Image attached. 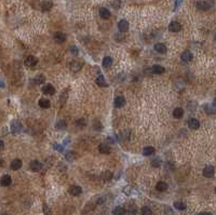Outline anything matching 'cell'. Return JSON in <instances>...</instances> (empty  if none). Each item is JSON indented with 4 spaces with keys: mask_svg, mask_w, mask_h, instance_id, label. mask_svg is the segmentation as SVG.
I'll list each match as a JSON object with an SVG mask.
<instances>
[{
    "mask_svg": "<svg viewBox=\"0 0 216 215\" xmlns=\"http://www.w3.org/2000/svg\"><path fill=\"white\" fill-rule=\"evenodd\" d=\"M151 70L153 74H156V75H161L163 72H165V68L162 67V66H160V65H153L151 67Z\"/></svg>",
    "mask_w": 216,
    "mask_h": 215,
    "instance_id": "obj_17",
    "label": "cell"
},
{
    "mask_svg": "<svg viewBox=\"0 0 216 215\" xmlns=\"http://www.w3.org/2000/svg\"><path fill=\"white\" fill-rule=\"evenodd\" d=\"M196 7H197V9H199V10H201V11H206V10H208L210 8H211V6L206 2V1H203V0H198L197 2H196Z\"/></svg>",
    "mask_w": 216,
    "mask_h": 215,
    "instance_id": "obj_4",
    "label": "cell"
},
{
    "mask_svg": "<svg viewBox=\"0 0 216 215\" xmlns=\"http://www.w3.org/2000/svg\"><path fill=\"white\" fill-rule=\"evenodd\" d=\"M43 213H44V215H55L53 213V211H52L46 203L43 204Z\"/></svg>",
    "mask_w": 216,
    "mask_h": 215,
    "instance_id": "obj_36",
    "label": "cell"
},
{
    "mask_svg": "<svg viewBox=\"0 0 216 215\" xmlns=\"http://www.w3.org/2000/svg\"><path fill=\"white\" fill-rule=\"evenodd\" d=\"M52 7H53V3H52V1H50V0H44L41 3V10L44 12L49 11Z\"/></svg>",
    "mask_w": 216,
    "mask_h": 215,
    "instance_id": "obj_22",
    "label": "cell"
},
{
    "mask_svg": "<svg viewBox=\"0 0 216 215\" xmlns=\"http://www.w3.org/2000/svg\"><path fill=\"white\" fill-rule=\"evenodd\" d=\"M140 213L142 215H152V211L148 207H143L140 210Z\"/></svg>",
    "mask_w": 216,
    "mask_h": 215,
    "instance_id": "obj_35",
    "label": "cell"
},
{
    "mask_svg": "<svg viewBox=\"0 0 216 215\" xmlns=\"http://www.w3.org/2000/svg\"><path fill=\"white\" fill-rule=\"evenodd\" d=\"M198 215H213L212 213H210V212H201V213H199Z\"/></svg>",
    "mask_w": 216,
    "mask_h": 215,
    "instance_id": "obj_45",
    "label": "cell"
},
{
    "mask_svg": "<svg viewBox=\"0 0 216 215\" xmlns=\"http://www.w3.org/2000/svg\"><path fill=\"white\" fill-rule=\"evenodd\" d=\"M215 40H216V35H215Z\"/></svg>",
    "mask_w": 216,
    "mask_h": 215,
    "instance_id": "obj_50",
    "label": "cell"
},
{
    "mask_svg": "<svg viewBox=\"0 0 216 215\" xmlns=\"http://www.w3.org/2000/svg\"><path fill=\"white\" fill-rule=\"evenodd\" d=\"M3 166H4V161L1 158H0V168H2Z\"/></svg>",
    "mask_w": 216,
    "mask_h": 215,
    "instance_id": "obj_47",
    "label": "cell"
},
{
    "mask_svg": "<svg viewBox=\"0 0 216 215\" xmlns=\"http://www.w3.org/2000/svg\"><path fill=\"white\" fill-rule=\"evenodd\" d=\"M173 116H174V118H176V119L183 118V116H184V110H183V108H179V107L175 108V109L173 110Z\"/></svg>",
    "mask_w": 216,
    "mask_h": 215,
    "instance_id": "obj_27",
    "label": "cell"
},
{
    "mask_svg": "<svg viewBox=\"0 0 216 215\" xmlns=\"http://www.w3.org/2000/svg\"><path fill=\"white\" fill-rule=\"evenodd\" d=\"M69 193L72 195V196H80L81 193H82V189H81V187L80 186H77V185H74L72 186L70 188H69Z\"/></svg>",
    "mask_w": 216,
    "mask_h": 215,
    "instance_id": "obj_10",
    "label": "cell"
},
{
    "mask_svg": "<svg viewBox=\"0 0 216 215\" xmlns=\"http://www.w3.org/2000/svg\"><path fill=\"white\" fill-rule=\"evenodd\" d=\"M193 56H192V53L190 52V51H188V50H186V51H184L182 54V60L183 62H185V63H188V62H190V61H192Z\"/></svg>",
    "mask_w": 216,
    "mask_h": 215,
    "instance_id": "obj_14",
    "label": "cell"
},
{
    "mask_svg": "<svg viewBox=\"0 0 216 215\" xmlns=\"http://www.w3.org/2000/svg\"><path fill=\"white\" fill-rule=\"evenodd\" d=\"M213 106H214V107L216 108V98L214 99V101H213Z\"/></svg>",
    "mask_w": 216,
    "mask_h": 215,
    "instance_id": "obj_48",
    "label": "cell"
},
{
    "mask_svg": "<svg viewBox=\"0 0 216 215\" xmlns=\"http://www.w3.org/2000/svg\"><path fill=\"white\" fill-rule=\"evenodd\" d=\"M55 127H56V129H58V130H65V129L67 128V123H66L64 120H60V121H57V123Z\"/></svg>",
    "mask_w": 216,
    "mask_h": 215,
    "instance_id": "obj_34",
    "label": "cell"
},
{
    "mask_svg": "<svg viewBox=\"0 0 216 215\" xmlns=\"http://www.w3.org/2000/svg\"><path fill=\"white\" fill-rule=\"evenodd\" d=\"M54 41L56 43H64L66 41V35L64 33H61V31H57L54 34Z\"/></svg>",
    "mask_w": 216,
    "mask_h": 215,
    "instance_id": "obj_5",
    "label": "cell"
},
{
    "mask_svg": "<svg viewBox=\"0 0 216 215\" xmlns=\"http://www.w3.org/2000/svg\"><path fill=\"white\" fill-rule=\"evenodd\" d=\"M82 66H83V63H82V61H79V60H75L70 63V69L75 72H79L80 69L82 68Z\"/></svg>",
    "mask_w": 216,
    "mask_h": 215,
    "instance_id": "obj_1",
    "label": "cell"
},
{
    "mask_svg": "<svg viewBox=\"0 0 216 215\" xmlns=\"http://www.w3.org/2000/svg\"><path fill=\"white\" fill-rule=\"evenodd\" d=\"M156 189H157L158 191L163 193V191H165L167 189V184L165 182H158L157 185H156Z\"/></svg>",
    "mask_w": 216,
    "mask_h": 215,
    "instance_id": "obj_24",
    "label": "cell"
},
{
    "mask_svg": "<svg viewBox=\"0 0 216 215\" xmlns=\"http://www.w3.org/2000/svg\"><path fill=\"white\" fill-rule=\"evenodd\" d=\"M204 110L208 113V115H212V113H214V109H213L212 107H210L208 105L204 106Z\"/></svg>",
    "mask_w": 216,
    "mask_h": 215,
    "instance_id": "obj_40",
    "label": "cell"
},
{
    "mask_svg": "<svg viewBox=\"0 0 216 215\" xmlns=\"http://www.w3.org/2000/svg\"><path fill=\"white\" fill-rule=\"evenodd\" d=\"M76 125H78L79 128H84V127L87 125V123H85V120H84V119H78V120L76 121Z\"/></svg>",
    "mask_w": 216,
    "mask_h": 215,
    "instance_id": "obj_38",
    "label": "cell"
},
{
    "mask_svg": "<svg viewBox=\"0 0 216 215\" xmlns=\"http://www.w3.org/2000/svg\"><path fill=\"white\" fill-rule=\"evenodd\" d=\"M169 29L172 33H177V31L182 29V25L178 22H171L170 25H169Z\"/></svg>",
    "mask_w": 216,
    "mask_h": 215,
    "instance_id": "obj_12",
    "label": "cell"
},
{
    "mask_svg": "<svg viewBox=\"0 0 216 215\" xmlns=\"http://www.w3.org/2000/svg\"><path fill=\"white\" fill-rule=\"evenodd\" d=\"M99 15L102 19H108L110 17V11L106 8H102V9H99Z\"/></svg>",
    "mask_w": 216,
    "mask_h": 215,
    "instance_id": "obj_19",
    "label": "cell"
},
{
    "mask_svg": "<svg viewBox=\"0 0 216 215\" xmlns=\"http://www.w3.org/2000/svg\"><path fill=\"white\" fill-rule=\"evenodd\" d=\"M3 148H4V143L2 141H0V150H2Z\"/></svg>",
    "mask_w": 216,
    "mask_h": 215,
    "instance_id": "obj_46",
    "label": "cell"
},
{
    "mask_svg": "<svg viewBox=\"0 0 216 215\" xmlns=\"http://www.w3.org/2000/svg\"><path fill=\"white\" fill-rule=\"evenodd\" d=\"M96 83H97V86H99V87H102V88L108 87V83L106 82V80H105V78H104V76L103 75H99V77L96 78Z\"/></svg>",
    "mask_w": 216,
    "mask_h": 215,
    "instance_id": "obj_20",
    "label": "cell"
},
{
    "mask_svg": "<svg viewBox=\"0 0 216 215\" xmlns=\"http://www.w3.org/2000/svg\"><path fill=\"white\" fill-rule=\"evenodd\" d=\"M99 150L101 154H105V155H108L110 152V147L107 145V144H101L99 147Z\"/></svg>",
    "mask_w": 216,
    "mask_h": 215,
    "instance_id": "obj_26",
    "label": "cell"
},
{
    "mask_svg": "<svg viewBox=\"0 0 216 215\" xmlns=\"http://www.w3.org/2000/svg\"><path fill=\"white\" fill-rule=\"evenodd\" d=\"M153 152H155V148L151 147V146H147V147L144 148V150H143V155L144 156H151Z\"/></svg>",
    "mask_w": 216,
    "mask_h": 215,
    "instance_id": "obj_30",
    "label": "cell"
},
{
    "mask_svg": "<svg viewBox=\"0 0 216 215\" xmlns=\"http://www.w3.org/2000/svg\"><path fill=\"white\" fill-rule=\"evenodd\" d=\"M38 63V60L36 56H33V55H29L25 58V65L27 67H35Z\"/></svg>",
    "mask_w": 216,
    "mask_h": 215,
    "instance_id": "obj_3",
    "label": "cell"
},
{
    "mask_svg": "<svg viewBox=\"0 0 216 215\" xmlns=\"http://www.w3.org/2000/svg\"><path fill=\"white\" fill-rule=\"evenodd\" d=\"M11 131H12V133H14V134H17V133H19L21 131H22V123H21L19 120L12 121Z\"/></svg>",
    "mask_w": 216,
    "mask_h": 215,
    "instance_id": "obj_2",
    "label": "cell"
},
{
    "mask_svg": "<svg viewBox=\"0 0 216 215\" xmlns=\"http://www.w3.org/2000/svg\"><path fill=\"white\" fill-rule=\"evenodd\" d=\"M22 166H23V163H22V161L19 159H14L11 162V164H10V168L13 171H17L22 168Z\"/></svg>",
    "mask_w": 216,
    "mask_h": 215,
    "instance_id": "obj_13",
    "label": "cell"
},
{
    "mask_svg": "<svg viewBox=\"0 0 216 215\" xmlns=\"http://www.w3.org/2000/svg\"><path fill=\"white\" fill-rule=\"evenodd\" d=\"M67 92L65 91V92H63V94H62V96H61V102H62V104L64 105L65 104V102H66V99H67Z\"/></svg>",
    "mask_w": 216,
    "mask_h": 215,
    "instance_id": "obj_41",
    "label": "cell"
},
{
    "mask_svg": "<svg viewBox=\"0 0 216 215\" xmlns=\"http://www.w3.org/2000/svg\"><path fill=\"white\" fill-rule=\"evenodd\" d=\"M12 183V178L10 175H8V174H6V175H3L2 177L0 178V185L3 186V187H8V186L11 185Z\"/></svg>",
    "mask_w": 216,
    "mask_h": 215,
    "instance_id": "obj_7",
    "label": "cell"
},
{
    "mask_svg": "<svg viewBox=\"0 0 216 215\" xmlns=\"http://www.w3.org/2000/svg\"><path fill=\"white\" fill-rule=\"evenodd\" d=\"M0 87H2V88L4 87V83H2V82H1V81H0Z\"/></svg>",
    "mask_w": 216,
    "mask_h": 215,
    "instance_id": "obj_49",
    "label": "cell"
},
{
    "mask_svg": "<svg viewBox=\"0 0 216 215\" xmlns=\"http://www.w3.org/2000/svg\"><path fill=\"white\" fill-rule=\"evenodd\" d=\"M174 208L176 209V210H178V211H185L186 208H187V205H186V203L185 202H183V201H175Z\"/></svg>",
    "mask_w": 216,
    "mask_h": 215,
    "instance_id": "obj_25",
    "label": "cell"
},
{
    "mask_svg": "<svg viewBox=\"0 0 216 215\" xmlns=\"http://www.w3.org/2000/svg\"><path fill=\"white\" fill-rule=\"evenodd\" d=\"M65 158H66L67 161L72 162V161H74V160L76 159V155H75V152H72V151H67L66 155H65Z\"/></svg>",
    "mask_w": 216,
    "mask_h": 215,
    "instance_id": "obj_32",
    "label": "cell"
},
{
    "mask_svg": "<svg viewBox=\"0 0 216 215\" xmlns=\"http://www.w3.org/2000/svg\"><path fill=\"white\" fill-rule=\"evenodd\" d=\"M214 173H215V170L212 166H208L204 168L203 170V176L204 177H208V178H211L214 176Z\"/></svg>",
    "mask_w": 216,
    "mask_h": 215,
    "instance_id": "obj_6",
    "label": "cell"
},
{
    "mask_svg": "<svg viewBox=\"0 0 216 215\" xmlns=\"http://www.w3.org/2000/svg\"><path fill=\"white\" fill-rule=\"evenodd\" d=\"M161 164H162V162H161V159L160 158H156L151 161V166H155V168H160Z\"/></svg>",
    "mask_w": 216,
    "mask_h": 215,
    "instance_id": "obj_37",
    "label": "cell"
},
{
    "mask_svg": "<svg viewBox=\"0 0 216 215\" xmlns=\"http://www.w3.org/2000/svg\"><path fill=\"white\" fill-rule=\"evenodd\" d=\"M42 92L46 95H53L55 93V88L52 84H46L44 87L42 88Z\"/></svg>",
    "mask_w": 216,
    "mask_h": 215,
    "instance_id": "obj_9",
    "label": "cell"
},
{
    "mask_svg": "<svg viewBox=\"0 0 216 215\" xmlns=\"http://www.w3.org/2000/svg\"><path fill=\"white\" fill-rule=\"evenodd\" d=\"M44 81H46V77H44V75H41V74H39V75L35 78V82L37 83V84L44 83Z\"/></svg>",
    "mask_w": 216,
    "mask_h": 215,
    "instance_id": "obj_33",
    "label": "cell"
},
{
    "mask_svg": "<svg viewBox=\"0 0 216 215\" xmlns=\"http://www.w3.org/2000/svg\"><path fill=\"white\" fill-rule=\"evenodd\" d=\"M118 28L121 33H126L129 30V23L125 19H121L120 22L118 23Z\"/></svg>",
    "mask_w": 216,
    "mask_h": 215,
    "instance_id": "obj_8",
    "label": "cell"
},
{
    "mask_svg": "<svg viewBox=\"0 0 216 215\" xmlns=\"http://www.w3.org/2000/svg\"><path fill=\"white\" fill-rule=\"evenodd\" d=\"M182 1H183V0H176V2H175V9H174V10H176V9H177L178 6L182 3Z\"/></svg>",
    "mask_w": 216,
    "mask_h": 215,
    "instance_id": "obj_44",
    "label": "cell"
},
{
    "mask_svg": "<svg viewBox=\"0 0 216 215\" xmlns=\"http://www.w3.org/2000/svg\"><path fill=\"white\" fill-rule=\"evenodd\" d=\"M102 178L105 182H109L110 180L113 178V172H110V171H106V172H104V173L102 174Z\"/></svg>",
    "mask_w": 216,
    "mask_h": 215,
    "instance_id": "obj_31",
    "label": "cell"
},
{
    "mask_svg": "<svg viewBox=\"0 0 216 215\" xmlns=\"http://www.w3.org/2000/svg\"><path fill=\"white\" fill-rule=\"evenodd\" d=\"M215 193H216V188H215Z\"/></svg>",
    "mask_w": 216,
    "mask_h": 215,
    "instance_id": "obj_51",
    "label": "cell"
},
{
    "mask_svg": "<svg viewBox=\"0 0 216 215\" xmlns=\"http://www.w3.org/2000/svg\"><path fill=\"white\" fill-rule=\"evenodd\" d=\"M114 104L117 108H121V107H123L125 105V98L123 96H117V97L115 98Z\"/></svg>",
    "mask_w": 216,
    "mask_h": 215,
    "instance_id": "obj_16",
    "label": "cell"
},
{
    "mask_svg": "<svg viewBox=\"0 0 216 215\" xmlns=\"http://www.w3.org/2000/svg\"><path fill=\"white\" fill-rule=\"evenodd\" d=\"M111 64H113V58L110 56H106V57H104V60H103V66L104 67H110L111 66Z\"/></svg>",
    "mask_w": 216,
    "mask_h": 215,
    "instance_id": "obj_29",
    "label": "cell"
},
{
    "mask_svg": "<svg viewBox=\"0 0 216 215\" xmlns=\"http://www.w3.org/2000/svg\"><path fill=\"white\" fill-rule=\"evenodd\" d=\"M39 106L41 107V108H43V109H47V108H50V106H51V103H50V101L48 99V98H40L38 102Z\"/></svg>",
    "mask_w": 216,
    "mask_h": 215,
    "instance_id": "obj_18",
    "label": "cell"
},
{
    "mask_svg": "<svg viewBox=\"0 0 216 215\" xmlns=\"http://www.w3.org/2000/svg\"><path fill=\"white\" fill-rule=\"evenodd\" d=\"M54 148H55V150L60 151V152L63 151V146L62 145H54Z\"/></svg>",
    "mask_w": 216,
    "mask_h": 215,
    "instance_id": "obj_43",
    "label": "cell"
},
{
    "mask_svg": "<svg viewBox=\"0 0 216 215\" xmlns=\"http://www.w3.org/2000/svg\"><path fill=\"white\" fill-rule=\"evenodd\" d=\"M29 168H31V170L34 171V172H39V171L41 170L42 164L39 162V161H37V160H34V161H31V162L29 163Z\"/></svg>",
    "mask_w": 216,
    "mask_h": 215,
    "instance_id": "obj_11",
    "label": "cell"
},
{
    "mask_svg": "<svg viewBox=\"0 0 216 215\" xmlns=\"http://www.w3.org/2000/svg\"><path fill=\"white\" fill-rule=\"evenodd\" d=\"M113 213H114V215H125L126 212H125V209L122 208V207H116Z\"/></svg>",
    "mask_w": 216,
    "mask_h": 215,
    "instance_id": "obj_28",
    "label": "cell"
},
{
    "mask_svg": "<svg viewBox=\"0 0 216 215\" xmlns=\"http://www.w3.org/2000/svg\"><path fill=\"white\" fill-rule=\"evenodd\" d=\"M70 53L72 55H78L79 54V49L77 48L76 45H72V47H70Z\"/></svg>",
    "mask_w": 216,
    "mask_h": 215,
    "instance_id": "obj_39",
    "label": "cell"
},
{
    "mask_svg": "<svg viewBox=\"0 0 216 215\" xmlns=\"http://www.w3.org/2000/svg\"><path fill=\"white\" fill-rule=\"evenodd\" d=\"M94 129L96 130V131H101L103 129V125L101 122H96V123H94Z\"/></svg>",
    "mask_w": 216,
    "mask_h": 215,
    "instance_id": "obj_42",
    "label": "cell"
},
{
    "mask_svg": "<svg viewBox=\"0 0 216 215\" xmlns=\"http://www.w3.org/2000/svg\"><path fill=\"white\" fill-rule=\"evenodd\" d=\"M155 50L158 53H161V54L167 53V47H165V45H163V43H156Z\"/></svg>",
    "mask_w": 216,
    "mask_h": 215,
    "instance_id": "obj_23",
    "label": "cell"
},
{
    "mask_svg": "<svg viewBox=\"0 0 216 215\" xmlns=\"http://www.w3.org/2000/svg\"><path fill=\"white\" fill-rule=\"evenodd\" d=\"M125 212H128V214L130 215H135L137 213V207L135 204H129V205H126Z\"/></svg>",
    "mask_w": 216,
    "mask_h": 215,
    "instance_id": "obj_21",
    "label": "cell"
},
{
    "mask_svg": "<svg viewBox=\"0 0 216 215\" xmlns=\"http://www.w3.org/2000/svg\"><path fill=\"white\" fill-rule=\"evenodd\" d=\"M188 125H189V128L191 129V130H197V129L200 128V122H199V120H197V119L191 118V119L188 120Z\"/></svg>",
    "mask_w": 216,
    "mask_h": 215,
    "instance_id": "obj_15",
    "label": "cell"
}]
</instances>
